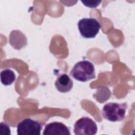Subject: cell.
I'll use <instances>...</instances> for the list:
<instances>
[{"instance_id": "obj_1", "label": "cell", "mask_w": 135, "mask_h": 135, "mask_svg": "<svg viewBox=\"0 0 135 135\" xmlns=\"http://www.w3.org/2000/svg\"><path fill=\"white\" fill-rule=\"evenodd\" d=\"M70 74L76 80L83 82L95 78L94 65L87 60H82L76 63Z\"/></svg>"}, {"instance_id": "obj_2", "label": "cell", "mask_w": 135, "mask_h": 135, "mask_svg": "<svg viewBox=\"0 0 135 135\" xmlns=\"http://www.w3.org/2000/svg\"><path fill=\"white\" fill-rule=\"evenodd\" d=\"M127 108L126 103H108L102 108V115L105 119L111 122L120 121L125 118Z\"/></svg>"}, {"instance_id": "obj_3", "label": "cell", "mask_w": 135, "mask_h": 135, "mask_svg": "<svg viewBox=\"0 0 135 135\" xmlns=\"http://www.w3.org/2000/svg\"><path fill=\"white\" fill-rule=\"evenodd\" d=\"M81 36L86 38H94L99 33L101 25L99 21L93 18H83L78 23Z\"/></svg>"}, {"instance_id": "obj_4", "label": "cell", "mask_w": 135, "mask_h": 135, "mask_svg": "<svg viewBox=\"0 0 135 135\" xmlns=\"http://www.w3.org/2000/svg\"><path fill=\"white\" fill-rule=\"evenodd\" d=\"M97 130L95 122L87 117L78 120L74 126V133L76 135H94L97 133Z\"/></svg>"}, {"instance_id": "obj_5", "label": "cell", "mask_w": 135, "mask_h": 135, "mask_svg": "<svg viewBox=\"0 0 135 135\" xmlns=\"http://www.w3.org/2000/svg\"><path fill=\"white\" fill-rule=\"evenodd\" d=\"M42 127L37 121L26 118L18 123L17 133L18 135H40Z\"/></svg>"}, {"instance_id": "obj_6", "label": "cell", "mask_w": 135, "mask_h": 135, "mask_svg": "<svg viewBox=\"0 0 135 135\" xmlns=\"http://www.w3.org/2000/svg\"><path fill=\"white\" fill-rule=\"evenodd\" d=\"M43 134L70 135L71 133L69 129L64 124L59 122H53L45 126Z\"/></svg>"}, {"instance_id": "obj_7", "label": "cell", "mask_w": 135, "mask_h": 135, "mask_svg": "<svg viewBox=\"0 0 135 135\" xmlns=\"http://www.w3.org/2000/svg\"><path fill=\"white\" fill-rule=\"evenodd\" d=\"M56 89L60 92H69L73 87V81L66 74H60L55 82Z\"/></svg>"}, {"instance_id": "obj_8", "label": "cell", "mask_w": 135, "mask_h": 135, "mask_svg": "<svg viewBox=\"0 0 135 135\" xmlns=\"http://www.w3.org/2000/svg\"><path fill=\"white\" fill-rule=\"evenodd\" d=\"M16 76L14 72L11 69H5L1 72V81L4 85H9L15 80Z\"/></svg>"}, {"instance_id": "obj_9", "label": "cell", "mask_w": 135, "mask_h": 135, "mask_svg": "<svg viewBox=\"0 0 135 135\" xmlns=\"http://www.w3.org/2000/svg\"><path fill=\"white\" fill-rule=\"evenodd\" d=\"M1 130H4V134H10V128L9 127V126L7 125L5 122H1Z\"/></svg>"}]
</instances>
